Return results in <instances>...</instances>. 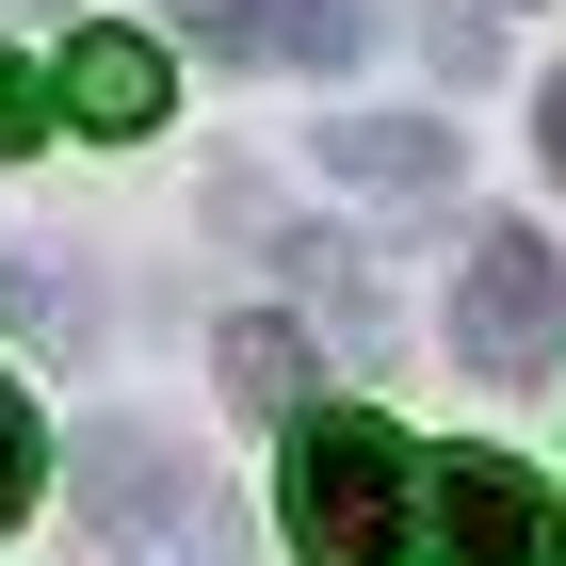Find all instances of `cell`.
I'll return each instance as SVG.
<instances>
[{"mask_svg":"<svg viewBox=\"0 0 566 566\" xmlns=\"http://www.w3.org/2000/svg\"><path fill=\"white\" fill-rule=\"evenodd\" d=\"M292 551L307 566H421V470L373 405L292 421Z\"/></svg>","mask_w":566,"mask_h":566,"instance_id":"cell-1","label":"cell"},{"mask_svg":"<svg viewBox=\"0 0 566 566\" xmlns=\"http://www.w3.org/2000/svg\"><path fill=\"white\" fill-rule=\"evenodd\" d=\"M82 534L130 566H178L211 551V485H195V453H178V421H82Z\"/></svg>","mask_w":566,"mask_h":566,"instance_id":"cell-2","label":"cell"},{"mask_svg":"<svg viewBox=\"0 0 566 566\" xmlns=\"http://www.w3.org/2000/svg\"><path fill=\"white\" fill-rule=\"evenodd\" d=\"M453 356H470L485 389H518V373L566 356V260L534 227H485L470 243V275H453Z\"/></svg>","mask_w":566,"mask_h":566,"instance_id":"cell-3","label":"cell"},{"mask_svg":"<svg viewBox=\"0 0 566 566\" xmlns=\"http://www.w3.org/2000/svg\"><path fill=\"white\" fill-rule=\"evenodd\" d=\"M421 518H437V566H566V502L518 453H437Z\"/></svg>","mask_w":566,"mask_h":566,"instance_id":"cell-4","label":"cell"},{"mask_svg":"<svg viewBox=\"0 0 566 566\" xmlns=\"http://www.w3.org/2000/svg\"><path fill=\"white\" fill-rule=\"evenodd\" d=\"M178 33H211L227 65H356V49L389 33V0H178Z\"/></svg>","mask_w":566,"mask_h":566,"instance_id":"cell-5","label":"cell"},{"mask_svg":"<svg viewBox=\"0 0 566 566\" xmlns=\"http://www.w3.org/2000/svg\"><path fill=\"white\" fill-rule=\"evenodd\" d=\"M307 163L340 178L356 211H437V195H453V130H437V114H340Z\"/></svg>","mask_w":566,"mask_h":566,"instance_id":"cell-6","label":"cell"},{"mask_svg":"<svg viewBox=\"0 0 566 566\" xmlns=\"http://www.w3.org/2000/svg\"><path fill=\"white\" fill-rule=\"evenodd\" d=\"M163 97H178V65H163V33H82L65 49V114H82V130H163Z\"/></svg>","mask_w":566,"mask_h":566,"instance_id":"cell-7","label":"cell"},{"mask_svg":"<svg viewBox=\"0 0 566 566\" xmlns=\"http://www.w3.org/2000/svg\"><path fill=\"white\" fill-rule=\"evenodd\" d=\"M211 373H227V405H243V421H292V405H307V340H292V324H227Z\"/></svg>","mask_w":566,"mask_h":566,"instance_id":"cell-8","label":"cell"},{"mask_svg":"<svg viewBox=\"0 0 566 566\" xmlns=\"http://www.w3.org/2000/svg\"><path fill=\"white\" fill-rule=\"evenodd\" d=\"M0 307H17L49 356H82V340H97V307H82V275H65V260H0Z\"/></svg>","mask_w":566,"mask_h":566,"instance_id":"cell-9","label":"cell"},{"mask_svg":"<svg viewBox=\"0 0 566 566\" xmlns=\"http://www.w3.org/2000/svg\"><path fill=\"white\" fill-rule=\"evenodd\" d=\"M33 485H49V437H33V405L0 389V534H17V502H33Z\"/></svg>","mask_w":566,"mask_h":566,"instance_id":"cell-10","label":"cell"},{"mask_svg":"<svg viewBox=\"0 0 566 566\" xmlns=\"http://www.w3.org/2000/svg\"><path fill=\"white\" fill-rule=\"evenodd\" d=\"M49 130V82H33V65H17V49H0V163H17V146H33Z\"/></svg>","mask_w":566,"mask_h":566,"instance_id":"cell-11","label":"cell"},{"mask_svg":"<svg viewBox=\"0 0 566 566\" xmlns=\"http://www.w3.org/2000/svg\"><path fill=\"white\" fill-rule=\"evenodd\" d=\"M534 146H551V178H566V82H551V97H534Z\"/></svg>","mask_w":566,"mask_h":566,"instance_id":"cell-12","label":"cell"}]
</instances>
